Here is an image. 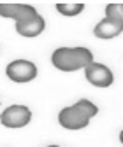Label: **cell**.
<instances>
[{"mask_svg":"<svg viewBox=\"0 0 123 147\" xmlns=\"http://www.w3.org/2000/svg\"><path fill=\"white\" fill-rule=\"evenodd\" d=\"M51 63L62 72H77L93 63V53L88 47H58L51 54Z\"/></svg>","mask_w":123,"mask_h":147,"instance_id":"cell-1","label":"cell"},{"mask_svg":"<svg viewBox=\"0 0 123 147\" xmlns=\"http://www.w3.org/2000/svg\"><path fill=\"white\" fill-rule=\"evenodd\" d=\"M37 65L30 60H14L5 67V76L12 82H32L37 77Z\"/></svg>","mask_w":123,"mask_h":147,"instance_id":"cell-2","label":"cell"},{"mask_svg":"<svg viewBox=\"0 0 123 147\" xmlns=\"http://www.w3.org/2000/svg\"><path fill=\"white\" fill-rule=\"evenodd\" d=\"M30 121H32V112L25 105H11L0 114V124L11 128V130L25 128Z\"/></svg>","mask_w":123,"mask_h":147,"instance_id":"cell-3","label":"cell"},{"mask_svg":"<svg viewBox=\"0 0 123 147\" xmlns=\"http://www.w3.org/2000/svg\"><path fill=\"white\" fill-rule=\"evenodd\" d=\"M84 77L95 88H109L114 82V74L113 70L104 65V63H92L84 68Z\"/></svg>","mask_w":123,"mask_h":147,"instance_id":"cell-4","label":"cell"},{"mask_svg":"<svg viewBox=\"0 0 123 147\" xmlns=\"http://www.w3.org/2000/svg\"><path fill=\"white\" fill-rule=\"evenodd\" d=\"M37 9L30 4H0V16L14 20V23H23L37 16Z\"/></svg>","mask_w":123,"mask_h":147,"instance_id":"cell-5","label":"cell"},{"mask_svg":"<svg viewBox=\"0 0 123 147\" xmlns=\"http://www.w3.org/2000/svg\"><path fill=\"white\" fill-rule=\"evenodd\" d=\"M58 123L62 128L65 130H83L90 124V119L84 117L77 109H74V105L70 107H63L60 112H58Z\"/></svg>","mask_w":123,"mask_h":147,"instance_id":"cell-6","label":"cell"},{"mask_svg":"<svg viewBox=\"0 0 123 147\" xmlns=\"http://www.w3.org/2000/svg\"><path fill=\"white\" fill-rule=\"evenodd\" d=\"M14 28L16 32L20 33L21 37H27V39H33L44 32L46 28V21L41 14H37L33 20H28V21H23V23H14Z\"/></svg>","mask_w":123,"mask_h":147,"instance_id":"cell-7","label":"cell"},{"mask_svg":"<svg viewBox=\"0 0 123 147\" xmlns=\"http://www.w3.org/2000/svg\"><path fill=\"white\" fill-rule=\"evenodd\" d=\"M123 32V23H116V21H111L107 18L100 20L95 28H93V33L99 39H104V40H109V39H114L120 33Z\"/></svg>","mask_w":123,"mask_h":147,"instance_id":"cell-8","label":"cell"},{"mask_svg":"<svg viewBox=\"0 0 123 147\" xmlns=\"http://www.w3.org/2000/svg\"><path fill=\"white\" fill-rule=\"evenodd\" d=\"M55 9L62 14V16H67V18H74L77 14H81L84 11V4L81 2H74V4H65V2H58L55 5Z\"/></svg>","mask_w":123,"mask_h":147,"instance_id":"cell-9","label":"cell"},{"mask_svg":"<svg viewBox=\"0 0 123 147\" xmlns=\"http://www.w3.org/2000/svg\"><path fill=\"white\" fill-rule=\"evenodd\" d=\"M74 109H77L79 112H81L84 117H88V119H92V117H95V116L99 114V107H97L93 102L86 100V98L77 100V102L74 103Z\"/></svg>","mask_w":123,"mask_h":147,"instance_id":"cell-10","label":"cell"},{"mask_svg":"<svg viewBox=\"0 0 123 147\" xmlns=\"http://www.w3.org/2000/svg\"><path fill=\"white\" fill-rule=\"evenodd\" d=\"M105 18L116 23H123V11L120 4H107L105 5Z\"/></svg>","mask_w":123,"mask_h":147,"instance_id":"cell-11","label":"cell"},{"mask_svg":"<svg viewBox=\"0 0 123 147\" xmlns=\"http://www.w3.org/2000/svg\"><path fill=\"white\" fill-rule=\"evenodd\" d=\"M120 142H121V145H123V130L120 131Z\"/></svg>","mask_w":123,"mask_h":147,"instance_id":"cell-12","label":"cell"},{"mask_svg":"<svg viewBox=\"0 0 123 147\" xmlns=\"http://www.w3.org/2000/svg\"><path fill=\"white\" fill-rule=\"evenodd\" d=\"M48 147H60V145H48Z\"/></svg>","mask_w":123,"mask_h":147,"instance_id":"cell-13","label":"cell"},{"mask_svg":"<svg viewBox=\"0 0 123 147\" xmlns=\"http://www.w3.org/2000/svg\"><path fill=\"white\" fill-rule=\"evenodd\" d=\"M120 5H121V11H123V4H120Z\"/></svg>","mask_w":123,"mask_h":147,"instance_id":"cell-14","label":"cell"}]
</instances>
